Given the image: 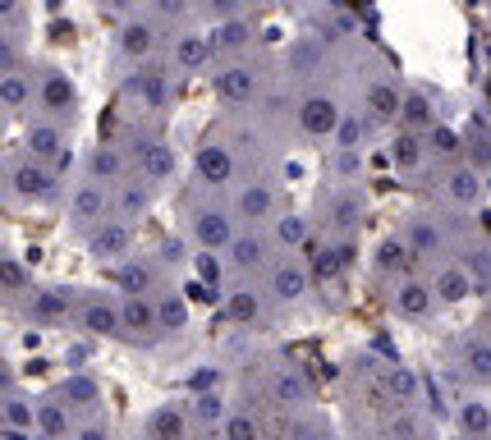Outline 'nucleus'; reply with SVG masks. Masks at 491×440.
Wrapping results in <instances>:
<instances>
[{"label": "nucleus", "mask_w": 491, "mask_h": 440, "mask_svg": "<svg viewBox=\"0 0 491 440\" xmlns=\"http://www.w3.org/2000/svg\"><path fill=\"white\" fill-rule=\"evenodd\" d=\"M10 193L19 202H51L55 197V175L42 161H14L10 166Z\"/></svg>", "instance_id": "f257e3e1"}, {"label": "nucleus", "mask_w": 491, "mask_h": 440, "mask_svg": "<svg viewBox=\"0 0 491 440\" xmlns=\"http://www.w3.org/2000/svg\"><path fill=\"white\" fill-rule=\"evenodd\" d=\"M299 124H303L308 138H331V133H340V129H344L340 101H335V97H322V92L303 97V101H299Z\"/></svg>", "instance_id": "f03ea898"}, {"label": "nucleus", "mask_w": 491, "mask_h": 440, "mask_svg": "<svg viewBox=\"0 0 491 440\" xmlns=\"http://www.w3.org/2000/svg\"><path fill=\"white\" fill-rule=\"evenodd\" d=\"M193 239L202 244V253H217V248H235V220L226 215V211H217V206H202L197 215H193Z\"/></svg>", "instance_id": "7ed1b4c3"}, {"label": "nucleus", "mask_w": 491, "mask_h": 440, "mask_svg": "<svg viewBox=\"0 0 491 440\" xmlns=\"http://www.w3.org/2000/svg\"><path fill=\"white\" fill-rule=\"evenodd\" d=\"M129 97H138L148 110H161L170 101V79H166V69L161 64H143L138 73H129V83H124Z\"/></svg>", "instance_id": "20e7f679"}, {"label": "nucleus", "mask_w": 491, "mask_h": 440, "mask_svg": "<svg viewBox=\"0 0 491 440\" xmlns=\"http://www.w3.org/2000/svg\"><path fill=\"white\" fill-rule=\"evenodd\" d=\"M193 170H197L202 184H212V188L230 184V179H235V157H230V147H221V142H202L197 157H193Z\"/></svg>", "instance_id": "39448f33"}, {"label": "nucleus", "mask_w": 491, "mask_h": 440, "mask_svg": "<svg viewBox=\"0 0 491 440\" xmlns=\"http://www.w3.org/2000/svg\"><path fill=\"white\" fill-rule=\"evenodd\" d=\"M88 248H92V257H101V262H124L129 257V248H133V234H129V225L124 220H101V225L92 230V239H88Z\"/></svg>", "instance_id": "423d86ee"}, {"label": "nucleus", "mask_w": 491, "mask_h": 440, "mask_svg": "<svg viewBox=\"0 0 491 440\" xmlns=\"http://www.w3.org/2000/svg\"><path fill=\"white\" fill-rule=\"evenodd\" d=\"M271 293H275L280 303L303 299V293H308V266H303V262H294V257L275 262V266H271Z\"/></svg>", "instance_id": "0eeeda50"}, {"label": "nucleus", "mask_w": 491, "mask_h": 440, "mask_svg": "<svg viewBox=\"0 0 491 440\" xmlns=\"http://www.w3.org/2000/svg\"><path fill=\"white\" fill-rule=\"evenodd\" d=\"M271 399L285 404V408L308 404V399H313V381L303 377V367H275V377H271Z\"/></svg>", "instance_id": "6e6552de"}, {"label": "nucleus", "mask_w": 491, "mask_h": 440, "mask_svg": "<svg viewBox=\"0 0 491 440\" xmlns=\"http://www.w3.org/2000/svg\"><path fill=\"white\" fill-rule=\"evenodd\" d=\"M217 97H221V101H235V106L253 101V97H257V69H248V64L221 69V73H217Z\"/></svg>", "instance_id": "1a4fd4ad"}, {"label": "nucleus", "mask_w": 491, "mask_h": 440, "mask_svg": "<svg viewBox=\"0 0 491 440\" xmlns=\"http://www.w3.org/2000/svg\"><path fill=\"white\" fill-rule=\"evenodd\" d=\"M432 303H437V289L432 284H423V280H400V289H395V312L400 317L423 321L432 312Z\"/></svg>", "instance_id": "9d476101"}, {"label": "nucleus", "mask_w": 491, "mask_h": 440, "mask_svg": "<svg viewBox=\"0 0 491 440\" xmlns=\"http://www.w3.org/2000/svg\"><path fill=\"white\" fill-rule=\"evenodd\" d=\"M79 326L88 335H115V330H124V317L111 299H83L79 303Z\"/></svg>", "instance_id": "9b49d317"}, {"label": "nucleus", "mask_w": 491, "mask_h": 440, "mask_svg": "<svg viewBox=\"0 0 491 440\" xmlns=\"http://www.w3.org/2000/svg\"><path fill=\"white\" fill-rule=\"evenodd\" d=\"M235 211H239V220H253V225L257 220H271L275 215V188L271 184H244Z\"/></svg>", "instance_id": "f8f14e48"}, {"label": "nucleus", "mask_w": 491, "mask_h": 440, "mask_svg": "<svg viewBox=\"0 0 491 440\" xmlns=\"http://www.w3.org/2000/svg\"><path fill=\"white\" fill-rule=\"evenodd\" d=\"M459 367H464V377H473V381H491V340L486 335H464Z\"/></svg>", "instance_id": "ddd939ff"}, {"label": "nucleus", "mask_w": 491, "mask_h": 440, "mask_svg": "<svg viewBox=\"0 0 491 440\" xmlns=\"http://www.w3.org/2000/svg\"><path fill=\"white\" fill-rule=\"evenodd\" d=\"M326 225H331V234H344V230H354L359 220H363V197L359 193H331V202H326Z\"/></svg>", "instance_id": "4468645a"}, {"label": "nucleus", "mask_w": 491, "mask_h": 440, "mask_svg": "<svg viewBox=\"0 0 491 440\" xmlns=\"http://www.w3.org/2000/svg\"><path fill=\"white\" fill-rule=\"evenodd\" d=\"M368 110H372V120H377V124L400 120V115H404V92H400L395 83L377 79V83H368Z\"/></svg>", "instance_id": "2eb2a0df"}, {"label": "nucleus", "mask_w": 491, "mask_h": 440, "mask_svg": "<svg viewBox=\"0 0 491 440\" xmlns=\"http://www.w3.org/2000/svg\"><path fill=\"white\" fill-rule=\"evenodd\" d=\"M152 51H157V28H152L148 19H133V24L120 28V55H129V60H148Z\"/></svg>", "instance_id": "dca6fc26"}, {"label": "nucleus", "mask_w": 491, "mask_h": 440, "mask_svg": "<svg viewBox=\"0 0 491 440\" xmlns=\"http://www.w3.org/2000/svg\"><path fill=\"white\" fill-rule=\"evenodd\" d=\"M101 211H106V188L101 184L74 188V197H69V220H74V225H92V220H101Z\"/></svg>", "instance_id": "f3484780"}, {"label": "nucleus", "mask_w": 491, "mask_h": 440, "mask_svg": "<svg viewBox=\"0 0 491 440\" xmlns=\"http://www.w3.org/2000/svg\"><path fill=\"white\" fill-rule=\"evenodd\" d=\"M148 440H193V435H188L184 408H175V404L157 408V413L148 417Z\"/></svg>", "instance_id": "a211bd4d"}, {"label": "nucleus", "mask_w": 491, "mask_h": 440, "mask_svg": "<svg viewBox=\"0 0 491 440\" xmlns=\"http://www.w3.org/2000/svg\"><path fill=\"white\" fill-rule=\"evenodd\" d=\"M120 317H124V330L129 335H152V330H161V317H157V303H148V299H124L120 303Z\"/></svg>", "instance_id": "6ab92c4d"}, {"label": "nucleus", "mask_w": 491, "mask_h": 440, "mask_svg": "<svg viewBox=\"0 0 491 440\" xmlns=\"http://www.w3.org/2000/svg\"><path fill=\"white\" fill-rule=\"evenodd\" d=\"M170 55H175V64H179L184 73H193V69H202L207 60H212V42L197 37V33H179L175 46H170Z\"/></svg>", "instance_id": "aec40b11"}, {"label": "nucleus", "mask_w": 491, "mask_h": 440, "mask_svg": "<svg viewBox=\"0 0 491 440\" xmlns=\"http://www.w3.org/2000/svg\"><path fill=\"white\" fill-rule=\"evenodd\" d=\"M60 152H64V133L55 129V124H33V133H28V161H60Z\"/></svg>", "instance_id": "412c9836"}, {"label": "nucleus", "mask_w": 491, "mask_h": 440, "mask_svg": "<svg viewBox=\"0 0 491 440\" xmlns=\"http://www.w3.org/2000/svg\"><path fill=\"white\" fill-rule=\"evenodd\" d=\"M446 193H450L459 206H477V202H482V175H477L473 166H455V170L446 175Z\"/></svg>", "instance_id": "4be33fe9"}, {"label": "nucleus", "mask_w": 491, "mask_h": 440, "mask_svg": "<svg viewBox=\"0 0 491 440\" xmlns=\"http://www.w3.org/2000/svg\"><path fill=\"white\" fill-rule=\"evenodd\" d=\"M404 244H409L413 257H432V253H441V230L432 225V220L413 215L409 225H404Z\"/></svg>", "instance_id": "5701e85b"}, {"label": "nucleus", "mask_w": 491, "mask_h": 440, "mask_svg": "<svg viewBox=\"0 0 491 440\" xmlns=\"http://www.w3.org/2000/svg\"><path fill=\"white\" fill-rule=\"evenodd\" d=\"M60 404L64 408H101V386L92 381V377H69L64 386H60Z\"/></svg>", "instance_id": "b1692460"}, {"label": "nucleus", "mask_w": 491, "mask_h": 440, "mask_svg": "<svg viewBox=\"0 0 491 440\" xmlns=\"http://www.w3.org/2000/svg\"><path fill=\"white\" fill-rule=\"evenodd\" d=\"M207 42H212V55H239L253 42V28L244 19H230V24H217V33Z\"/></svg>", "instance_id": "393cba45"}, {"label": "nucleus", "mask_w": 491, "mask_h": 440, "mask_svg": "<svg viewBox=\"0 0 491 440\" xmlns=\"http://www.w3.org/2000/svg\"><path fill=\"white\" fill-rule=\"evenodd\" d=\"M432 289L441 293L446 303H459V299H468V293H473V275H468L464 266H455V262H450V266H441V271H437Z\"/></svg>", "instance_id": "a878e982"}, {"label": "nucleus", "mask_w": 491, "mask_h": 440, "mask_svg": "<svg viewBox=\"0 0 491 440\" xmlns=\"http://www.w3.org/2000/svg\"><path fill=\"white\" fill-rule=\"evenodd\" d=\"M37 97H42V106H46V110H74V101H79L74 83H69L64 73H46Z\"/></svg>", "instance_id": "bb28decb"}, {"label": "nucleus", "mask_w": 491, "mask_h": 440, "mask_svg": "<svg viewBox=\"0 0 491 440\" xmlns=\"http://www.w3.org/2000/svg\"><path fill=\"white\" fill-rule=\"evenodd\" d=\"M37 435H42V440H64V435H69V408H64L60 399L37 404Z\"/></svg>", "instance_id": "cd10ccee"}, {"label": "nucleus", "mask_w": 491, "mask_h": 440, "mask_svg": "<svg viewBox=\"0 0 491 440\" xmlns=\"http://www.w3.org/2000/svg\"><path fill=\"white\" fill-rule=\"evenodd\" d=\"M115 284L124 289V299H143L148 284H152V266H148V262H124V266L115 271Z\"/></svg>", "instance_id": "c85d7f7f"}, {"label": "nucleus", "mask_w": 491, "mask_h": 440, "mask_svg": "<svg viewBox=\"0 0 491 440\" xmlns=\"http://www.w3.org/2000/svg\"><path fill=\"white\" fill-rule=\"evenodd\" d=\"M33 97H37V92H33V83H28V73H24V69H19V73H5V79H0V101H5L14 115L28 110Z\"/></svg>", "instance_id": "c756f323"}, {"label": "nucleus", "mask_w": 491, "mask_h": 440, "mask_svg": "<svg viewBox=\"0 0 491 440\" xmlns=\"http://www.w3.org/2000/svg\"><path fill=\"white\" fill-rule=\"evenodd\" d=\"M455 417H459V431H464V435H491V404L464 399Z\"/></svg>", "instance_id": "7c9ffc66"}, {"label": "nucleus", "mask_w": 491, "mask_h": 440, "mask_svg": "<svg viewBox=\"0 0 491 440\" xmlns=\"http://www.w3.org/2000/svg\"><path fill=\"white\" fill-rule=\"evenodd\" d=\"M33 312H37L42 321H55V317H64V312H74V293H69V289H42L37 299H33Z\"/></svg>", "instance_id": "2f4dec72"}, {"label": "nucleus", "mask_w": 491, "mask_h": 440, "mask_svg": "<svg viewBox=\"0 0 491 440\" xmlns=\"http://www.w3.org/2000/svg\"><path fill=\"white\" fill-rule=\"evenodd\" d=\"M175 175V157H170V147L152 142L143 147V184H157V179H170Z\"/></svg>", "instance_id": "473e14b6"}, {"label": "nucleus", "mask_w": 491, "mask_h": 440, "mask_svg": "<svg viewBox=\"0 0 491 440\" xmlns=\"http://www.w3.org/2000/svg\"><path fill=\"white\" fill-rule=\"evenodd\" d=\"M5 426H10V435H24L28 426H37V404L19 399L14 386H10V399H5Z\"/></svg>", "instance_id": "72a5a7b5"}, {"label": "nucleus", "mask_w": 491, "mask_h": 440, "mask_svg": "<svg viewBox=\"0 0 491 440\" xmlns=\"http://www.w3.org/2000/svg\"><path fill=\"white\" fill-rule=\"evenodd\" d=\"M409 244L404 239H381V248H377V271H386V275H400V271H409Z\"/></svg>", "instance_id": "f704fd0d"}, {"label": "nucleus", "mask_w": 491, "mask_h": 440, "mask_svg": "<svg viewBox=\"0 0 491 440\" xmlns=\"http://www.w3.org/2000/svg\"><path fill=\"white\" fill-rule=\"evenodd\" d=\"M404 129H437L432 124V101H428V92H404Z\"/></svg>", "instance_id": "c9c22d12"}, {"label": "nucleus", "mask_w": 491, "mask_h": 440, "mask_svg": "<svg viewBox=\"0 0 491 440\" xmlns=\"http://www.w3.org/2000/svg\"><path fill=\"white\" fill-rule=\"evenodd\" d=\"M230 257H235V266H239V271H257V266L266 262V244H262L257 234H244V239H235Z\"/></svg>", "instance_id": "e433bc0d"}, {"label": "nucleus", "mask_w": 491, "mask_h": 440, "mask_svg": "<svg viewBox=\"0 0 491 440\" xmlns=\"http://www.w3.org/2000/svg\"><path fill=\"white\" fill-rule=\"evenodd\" d=\"M88 170H92V184H101V179H120V175H124V157L115 152V147H97L92 161H88Z\"/></svg>", "instance_id": "4c0bfd02"}, {"label": "nucleus", "mask_w": 491, "mask_h": 440, "mask_svg": "<svg viewBox=\"0 0 491 440\" xmlns=\"http://www.w3.org/2000/svg\"><path fill=\"white\" fill-rule=\"evenodd\" d=\"M148 206H152L148 184H120V193H115V211L120 215H138V211H148Z\"/></svg>", "instance_id": "58836bf2"}, {"label": "nucleus", "mask_w": 491, "mask_h": 440, "mask_svg": "<svg viewBox=\"0 0 491 440\" xmlns=\"http://www.w3.org/2000/svg\"><path fill=\"white\" fill-rule=\"evenodd\" d=\"M386 395L413 404V399H418V377L409 372V367H386Z\"/></svg>", "instance_id": "ea45409f"}, {"label": "nucleus", "mask_w": 491, "mask_h": 440, "mask_svg": "<svg viewBox=\"0 0 491 440\" xmlns=\"http://www.w3.org/2000/svg\"><path fill=\"white\" fill-rule=\"evenodd\" d=\"M275 239H280V248H303L308 244V220L303 215H280L275 220Z\"/></svg>", "instance_id": "a19ab883"}, {"label": "nucleus", "mask_w": 491, "mask_h": 440, "mask_svg": "<svg viewBox=\"0 0 491 440\" xmlns=\"http://www.w3.org/2000/svg\"><path fill=\"white\" fill-rule=\"evenodd\" d=\"M157 317H161V330H184L188 326V303L179 299V293H166V299L157 303Z\"/></svg>", "instance_id": "79ce46f5"}, {"label": "nucleus", "mask_w": 491, "mask_h": 440, "mask_svg": "<svg viewBox=\"0 0 491 440\" xmlns=\"http://www.w3.org/2000/svg\"><path fill=\"white\" fill-rule=\"evenodd\" d=\"M188 413H193L202 426H217V422L226 426V417H230V413H226V399H221V395H197Z\"/></svg>", "instance_id": "37998d69"}, {"label": "nucleus", "mask_w": 491, "mask_h": 440, "mask_svg": "<svg viewBox=\"0 0 491 440\" xmlns=\"http://www.w3.org/2000/svg\"><path fill=\"white\" fill-rule=\"evenodd\" d=\"M390 161H395L400 170H413L418 161H423V142H418L413 133H400V138L390 142Z\"/></svg>", "instance_id": "c03bdc74"}, {"label": "nucleus", "mask_w": 491, "mask_h": 440, "mask_svg": "<svg viewBox=\"0 0 491 440\" xmlns=\"http://www.w3.org/2000/svg\"><path fill=\"white\" fill-rule=\"evenodd\" d=\"M226 312H230L235 321H257V317H262V299H257L253 289H235L230 303H226Z\"/></svg>", "instance_id": "a18cd8bd"}, {"label": "nucleus", "mask_w": 491, "mask_h": 440, "mask_svg": "<svg viewBox=\"0 0 491 440\" xmlns=\"http://www.w3.org/2000/svg\"><path fill=\"white\" fill-rule=\"evenodd\" d=\"M221 440H262V426L253 413H230L221 426Z\"/></svg>", "instance_id": "49530a36"}, {"label": "nucleus", "mask_w": 491, "mask_h": 440, "mask_svg": "<svg viewBox=\"0 0 491 440\" xmlns=\"http://www.w3.org/2000/svg\"><path fill=\"white\" fill-rule=\"evenodd\" d=\"M290 64H294V73H313V69L322 64V42H313V37L294 42V51H290Z\"/></svg>", "instance_id": "de8ad7c7"}, {"label": "nucleus", "mask_w": 491, "mask_h": 440, "mask_svg": "<svg viewBox=\"0 0 491 440\" xmlns=\"http://www.w3.org/2000/svg\"><path fill=\"white\" fill-rule=\"evenodd\" d=\"M464 152H468V166H473L477 175H486V170H491V133H473V138L464 142Z\"/></svg>", "instance_id": "09e8293b"}, {"label": "nucleus", "mask_w": 491, "mask_h": 440, "mask_svg": "<svg viewBox=\"0 0 491 440\" xmlns=\"http://www.w3.org/2000/svg\"><path fill=\"white\" fill-rule=\"evenodd\" d=\"M464 271L473 275V293H491V253H468Z\"/></svg>", "instance_id": "8fccbe9b"}, {"label": "nucleus", "mask_w": 491, "mask_h": 440, "mask_svg": "<svg viewBox=\"0 0 491 440\" xmlns=\"http://www.w3.org/2000/svg\"><path fill=\"white\" fill-rule=\"evenodd\" d=\"M0 275H5V293H24V289H28V271H24L19 257H5V262H0Z\"/></svg>", "instance_id": "3c124183"}, {"label": "nucleus", "mask_w": 491, "mask_h": 440, "mask_svg": "<svg viewBox=\"0 0 491 440\" xmlns=\"http://www.w3.org/2000/svg\"><path fill=\"white\" fill-rule=\"evenodd\" d=\"M432 152H441V157H455V152H464V147H459V133L455 129H432Z\"/></svg>", "instance_id": "603ef678"}, {"label": "nucleus", "mask_w": 491, "mask_h": 440, "mask_svg": "<svg viewBox=\"0 0 491 440\" xmlns=\"http://www.w3.org/2000/svg\"><path fill=\"white\" fill-rule=\"evenodd\" d=\"M197 275H202L207 284H217V280H221V262H217V253H197Z\"/></svg>", "instance_id": "864d4df0"}, {"label": "nucleus", "mask_w": 491, "mask_h": 440, "mask_svg": "<svg viewBox=\"0 0 491 440\" xmlns=\"http://www.w3.org/2000/svg\"><path fill=\"white\" fill-rule=\"evenodd\" d=\"M359 120H344V129H340V142H344V152H354V147H359Z\"/></svg>", "instance_id": "5fc2aeb1"}, {"label": "nucleus", "mask_w": 491, "mask_h": 440, "mask_svg": "<svg viewBox=\"0 0 491 440\" xmlns=\"http://www.w3.org/2000/svg\"><path fill=\"white\" fill-rule=\"evenodd\" d=\"M74 440H111V426H97V422L92 426H79Z\"/></svg>", "instance_id": "6e6d98bb"}, {"label": "nucleus", "mask_w": 491, "mask_h": 440, "mask_svg": "<svg viewBox=\"0 0 491 440\" xmlns=\"http://www.w3.org/2000/svg\"><path fill=\"white\" fill-rule=\"evenodd\" d=\"M193 440H221L217 431H202V435H193Z\"/></svg>", "instance_id": "4d7b16f0"}, {"label": "nucleus", "mask_w": 491, "mask_h": 440, "mask_svg": "<svg viewBox=\"0 0 491 440\" xmlns=\"http://www.w3.org/2000/svg\"><path fill=\"white\" fill-rule=\"evenodd\" d=\"M413 440H437V435H428V431H418V435H413Z\"/></svg>", "instance_id": "13d9d810"}, {"label": "nucleus", "mask_w": 491, "mask_h": 440, "mask_svg": "<svg viewBox=\"0 0 491 440\" xmlns=\"http://www.w3.org/2000/svg\"><path fill=\"white\" fill-rule=\"evenodd\" d=\"M486 326H491V308H486Z\"/></svg>", "instance_id": "bf43d9fd"}]
</instances>
